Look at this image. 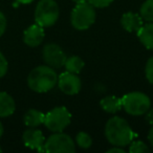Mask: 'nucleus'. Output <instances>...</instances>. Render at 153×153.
Listing matches in <instances>:
<instances>
[{
  "label": "nucleus",
  "instance_id": "obj_1",
  "mask_svg": "<svg viewBox=\"0 0 153 153\" xmlns=\"http://www.w3.org/2000/svg\"><path fill=\"white\" fill-rule=\"evenodd\" d=\"M105 135L108 142L113 146L125 147L132 142L135 133L126 120L120 117H113L107 122Z\"/></svg>",
  "mask_w": 153,
  "mask_h": 153
},
{
  "label": "nucleus",
  "instance_id": "obj_2",
  "mask_svg": "<svg viewBox=\"0 0 153 153\" xmlns=\"http://www.w3.org/2000/svg\"><path fill=\"white\" fill-rule=\"evenodd\" d=\"M58 83V74L53 67L48 65H40L34 68L27 76V85L33 91L47 92Z\"/></svg>",
  "mask_w": 153,
  "mask_h": 153
},
{
  "label": "nucleus",
  "instance_id": "obj_3",
  "mask_svg": "<svg viewBox=\"0 0 153 153\" xmlns=\"http://www.w3.org/2000/svg\"><path fill=\"white\" fill-rule=\"evenodd\" d=\"M70 21L76 30H84L89 28L96 21V11L94 7L88 1L76 3L71 12Z\"/></svg>",
  "mask_w": 153,
  "mask_h": 153
},
{
  "label": "nucleus",
  "instance_id": "obj_4",
  "mask_svg": "<svg viewBox=\"0 0 153 153\" xmlns=\"http://www.w3.org/2000/svg\"><path fill=\"white\" fill-rule=\"evenodd\" d=\"M59 15V7L55 0H40L35 10V21L42 27H49L57 22Z\"/></svg>",
  "mask_w": 153,
  "mask_h": 153
},
{
  "label": "nucleus",
  "instance_id": "obj_5",
  "mask_svg": "<svg viewBox=\"0 0 153 153\" xmlns=\"http://www.w3.org/2000/svg\"><path fill=\"white\" fill-rule=\"evenodd\" d=\"M151 101L147 94L140 91L126 94L122 98V108L131 115L145 114L150 109Z\"/></svg>",
  "mask_w": 153,
  "mask_h": 153
},
{
  "label": "nucleus",
  "instance_id": "obj_6",
  "mask_svg": "<svg viewBox=\"0 0 153 153\" xmlns=\"http://www.w3.org/2000/svg\"><path fill=\"white\" fill-rule=\"evenodd\" d=\"M43 152L51 153H74L76 152V144L68 134L55 132L53 135L45 140Z\"/></svg>",
  "mask_w": 153,
  "mask_h": 153
},
{
  "label": "nucleus",
  "instance_id": "obj_7",
  "mask_svg": "<svg viewBox=\"0 0 153 153\" xmlns=\"http://www.w3.org/2000/svg\"><path fill=\"white\" fill-rule=\"evenodd\" d=\"M71 122V114L64 106L55 107L45 114L44 125L53 132H62Z\"/></svg>",
  "mask_w": 153,
  "mask_h": 153
},
{
  "label": "nucleus",
  "instance_id": "obj_8",
  "mask_svg": "<svg viewBox=\"0 0 153 153\" xmlns=\"http://www.w3.org/2000/svg\"><path fill=\"white\" fill-rule=\"evenodd\" d=\"M43 60L48 66L53 68H60L64 66L66 55L63 49L56 43H48L43 47Z\"/></svg>",
  "mask_w": 153,
  "mask_h": 153
},
{
  "label": "nucleus",
  "instance_id": "obj_9",
  "mask_svg": "<svg viewBox=\"0 0 153 153\" xmlns=\"http://www.w3.org/2000/svg\"><path fill=\"white\" fill-rule=\"evenodd\" d=\"M58 86L60 90L63 94H68V96H74L76 94L81 90V80L76 74H72L69 71L62 72L58 76Z\"/></svg>",
  "mask_w": 153,
  "mask_h": 153
},
{
  "label": "nucleus",
  "instance_id": "obj_10",
  "mask_svg": "<svg viewBox=\"0 0 153 153\" xmlns=\"http://www.w3.org/2000/svg\"><path fill=\"white\" fill-rule=\"evenodd\" d=\"M44 27L35 23L28 26L23 33V41L27 46H39L44 40Z\"/></svg>",
  "mask_w": 153,
  "mask_h": 153
},
{
  "label": "nucleus",
  "instance_id": "obj_11",
  "mask_svg": "<svg viewBox=\"0 0 153 153\" xmlns=\"http://www.w3.org/2000/svg\"><path fill=\"white\" fill-rule=\"evenodd\" d=\"M22 140H23L24 145L28 148L38 151H43L45 137L40 130L34 129V128L25 130L23 135H22Z\"/></svg>",
  "mask_w": 153,
  "mask_h": 153
},
{
  "label": "nucleus",
  "instance_id": "obj_12",
  "mask_svg": "<svg viewBox=\"0 0 153 153\" xmlns=\"http://www.w3.org/2000/svg\"><path fill=\"white\" fill-rule=\"evenodd\" d=\"M121 24L125 30L132 33L137 32L144 23H143V18L140 14L128 12V13H125L122 16Z\"/></svg>",
  "mask_w": 153,
  "mask_h": 153
},
{
  "label": "nucleus",
  "instance_id": "obj_13",
  "mask_svg": "<svg viewBox=\"0 0 153 153\" xmlns=\"http://www.w3.org/2000/svg\"><path fill=\"white\" fill-rule=\"evenodd\" d=\"M16 110V103L11 94L0 91V117H7Z\"/></svg>",
  "mask_w": 153,
  "mask_h": 153
},
{
  "label": "nucleus",
  "instance_id": "obj_14",
  "mask_svg": "<svg viewBox=\"0 0 153 153\" xmlns=\"http://www.w3.org/2000/svg\"><path fill=\"white\" fill-rule=\"evenodd\" d=\"M137 37L146 48L153 51V22L143 24L137 30Z\"/></svg>",
  "mask_w": 153,
  "mask_h": 153
},
{
  "label": "nucleus",
  "instance_id": "obj_15",
  "mask_svg": "<svg viewBox=\"0 0 153 153\" xmlns=\"http://www.w3.org/2000/svg\"><path fill=\"white\" fill-rule=\"evenodd\" d=\"M44 117H45V114L43 112H41L40 110L30 109V110L24 114L23 121H24V124H25L27 127L36 128L44 123Z\"/></svg>",
  "mask_w": 153,
  "mask_h": 153
},
{
  "label": "nucleus",
  "instance_id": "obj_16",
  "mask_svg": "<svg viewBox=\"0 0 153 153\" xmlns=\"http://www.w3.org/2000/svg\"><path fill=\"white\" fill-rule=\"evenodd\" d=\"M100 105L104 111L108 113H115L122 109V99L115 96L105 97L101 100Z\"/></svg>",
  "mask_w": 153,
  "mask_h": 153
},
{
  "label": "nucleus",
  "instance_id": "obj_17",
  "mask_svg": "<svg viewBox=\"0 0 153 153\" xmlns=\"http://www.w3.org/2000/svg\"><path fill=\"white\" fill-rule=\"evenodd\" d=\"M84 65H85L84 61L80 57H78V56H72V57L67 58L65 61V64H64V66L66 68V71H69L76 74H79V72H81Z\"/></svg>",
  "mask_w": 153,
  "mask_h": 153
},
{
  "label": "nucleus",
  "instance_id": "obj_18",
  "mask_svg": "<svg viewBox=\"0 0 153 153\" xmlns=\"http://www.w3.org/2000/svg\"><path fill=\"white\" fill-rule=\"evenodd\" d=\"M140 15L143 20L153 22V0H146L142 4L140 10Z\"/></svg>",
  "mask_w": 153,
  "mask_h": 153
},
{
  "label": "nucleus",
  "instance_id": "obj_19",
  "mask_svg": "<svg viewBox=\"0 0 153 153\" xmlns=\"http://www.w3.org/2000/svg\"><path fill=\"white\" fill-rule=\"evenodd\" d=\"M76 145L79 147H81V148L88 149V148H90L92 145L91 136L88 133H86V132H83V131L79 132L76 136Z\"/></svg>",
  "mask_w": 153,
  "mask_h": 153
},
{
  "label": "nucleus",
  "instance_id": "obj_20",
  "mask_svg": "<svg viewBox=\"0 0 153 153\" xmlns=\"http://www.w3.org/2000/svg\"><path fill=\"white\" fill-rule=\"evenodd\" d=\"M129 145V152L131 153H143L149 151V148L147 147V145L142 140H134V142L130 143Z\"/></svg>",
  "mask_w": 153,
  "mask_h": 153
},
{
  "label": "nucleus",
  "instance_id": "obj_21",
  "mask_svg": "<svg viewBox=\"0 0 153 153\" xmlns=\"http://www.w3.org/2000/svg\"><path fill=\"white\" fill-rule=\"evenodd\" d=\"M145 74H146L147 80L151 84H153V57H151L147 62L146 68H145Z\"/></svg>",
  "mask_w": 153,
  "mask_h": 153
},
{
  "label": "nucleus",
  "instance_id": "obj_22",
  "mask_svg": "<svg viewBox=\"0 0 153 153\" xmlns=\"http://www.w3.org/2000/svg\"><path fill=\"white\" fill-rule=\"evenodd\" d=\"M7 69H9L7 60V58L4 57V55L0 51V78H3V76L7 74Z\"/></svg>",
  "mask_w": 153,
  "mask_h": 153
},
{
  "label": "nucleus",
  "instance_id": "obj_23",
  "mask_svg": "<svg viewBox=\"0 0 153 153\" xmlns=\"http://www.w3.org/2000/svg\"><path fill=\"white\" fill-rule=\"evenodd\" d=\"M87 1L94 7H99V9L106 7L113 2V0H87Z\"/></svg>",
  "mask_w": 153,
  "mask_h": 153
},
{
  "label": "nucleus",
  "instance_id": "obj_24",
  "mask_svg": "<svg viewBox=\"0 0 153 153\" xmlns=\"http://www.w3.org/2000/svg\"><path fill=\"white\" fill-rule=\"evenodd\" d=\"M7 18H5L4 14L0 11V37L3 36V34L5 33V30H7Z\"/></svg>",
  "mask_w": 153,
  "mask_h": 153
},
{
  "label": "nucleus",
  "instance_id": "obj_25",
  "mask_svg": "<svg viewBox=\"0 0 153 153\" xmlns=\"http://www.w3.org/2000/svg\"><path fill=\"white\" fill-rule=\"evenodd\" d=\"M145 114H146V121L148 122L150 125L153 126V109H151V110L149 109Z\"/></svg>",
  "mask_w": 153,
  "mask_h": 153
},
{
  "label": "nucleus",
  "instance_id": "obj_26",
  "mask_svg": "<svg viewBox=\"0 0 153 153\" xmlns=\"http://www.w3.org/2000/svg\"><path fill=\"white\" fill-rule=\"evenodd\" d=\"M107 152L108 153H114V152H117V153H125V150L124 149H122L121 147L119 146H114L113 148L109 149V150H107Z\"/></svg>",
  "mask_w": 153,
  "mask_h": 153
},
{
  "label": "nucleus",
  "instance_id": "obj_27",
  "mask_svg": "<svg viewBox=\"0 0 153 153\" xmlns=\"http://www.w3.org/2000/svg\"><path fill=\"white\" fill-rule=\"evenodd\" d=\"M148 140H149V142H150L151 146H152V148H153V126L148 133Z\"/></svg>",
  "mask_w": 153,
  "mask_h": 153
},
{
  "label": "nucleus",
  "instance_id": "obj_28",
  "mask_svg": "<svg viewBox=\"0 0 153 153\" xmlns=\"http://www.w3.org/2000/svg\"><path fill=\"white\" fill-rule=\"evenodd\" d=\"M18 3H22V4H30L32 3L34 0H16Z\"/></svg>",
  "mask_w": 153,
  "mask_h": 153
},
{
  "label": "nucleus",
  "instance_id": "obj_29",
  "mask_svg": "<svg viewBox=\"0 0 153 153\" xmlns=\"http://www.w3.org/2000/svg\"><path fill=\"white\" fill-rule=\"evenodd\" d=\"M3 131H4V129H3V125H2V123H1V122H0V137H1V136H2Z\"/></svg>",
  "mask_w": 153,
  "mask_h": 153
},
{
  "label": "nucleus",
  "instance_id": "obj_30",
  "mask_svg": "<svg viewBox=\"0 0 153 153\" xmlns=\"http://www.w3.org/2000/svg\"><path fill=\"white\" fill-rule=\"evenodd\" d=\"M72 1H74V3H82V2H86V1H87V0H72Z\"/></svg>",
  "mask_w": 153,
  "mask_h": 153
},
{
  "label": "nucleus",
  "instance_id": "obj_31",
  "mask_svg": "<svg viewBox=\"0 0 153 153\" xmlns=\"http://www.w3.org/2000/svg\"><path fill=\"white\" fill-rule=\"evenodd\" d=\"M0 152H2V149H1V147H0Z\"/></svg>",
  "mask_w": 153,
  "mask_h": 153
}]
</instances>
